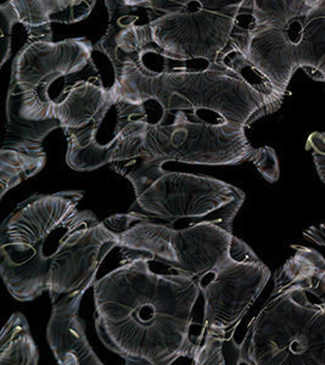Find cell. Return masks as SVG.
<instances>
[{
    "mask_svg": "<svg viewBox=\"0 0 325 365\" xmlns=\"http://www.w3.org/2000/svg\"><path fill=\"white\" fill-rule=\"evenodd\" d=\"M84 192L31 196L0 227V272L20 302L44 292L51 303L94 285L96 273L117 245L113 230L93 212L80 210Z\"/></svg>",
    "mask_w": 325,
    "mask_h": 365,
    "instance_id": "6da1fadb",
    "label": "cell"
},
{
    "mask_svg": "<svg viewBox=\"0 0 325 365\" xmlns=\"http://www.w3.org/2000/svg\"><path fill=\"white\" fill-rule=\"evenodd\" d=\"M151 261L130 255L93 285L96 334L127 364L170 365L195 351L190 328L200 285L185 274L155 273Z\"/></svg>",
    "mask_w": 325,
    "mask_h": 365,
    "instance_id": "7a4b0ae2",
    "label": "cell"
},
{
    "mask_svg": "<svg viewBox=\"0 0 325 365\" xmlns=\"http://www.w3.org/2000/svg\"><path fill=\"white\" fill-rule=\"evenodd\" d=\"M113 71V100L135 105L154 101L163 113L209 111L246 127L278 111L287 96L232 44L205 68L154 71L127 61Z\"/></svg>",
    "mask_w": 325,
    "mask_h": 365,
    "instance_id": "3957f363",
    "label": "cell"
},
{
    "mask_svg": "<svg viewBox=\"0 0 325 365\" xmlns=\"http://www.w3.org/2000/svg\"><path fill=\"white\" fill-rule=\"evenodd\" d=\"M292 250L240 344L242 364L325 365V258L307 246Z\"/></svg>",
    "mask_w": 325,
    "mask_h": 365,
    "instance_id": "277c9868",
    "label": "cell"
},
{
    "mask_svg": "<svg viewBox=\"0 0 325 365\" xmlns=\"http://www.w3.org/2000/svg\"><path fill=\"white\" fill-rule=\"evenodd\" d=\"M230 38L246 58L280 91L296 71L311 75L325 60V0H249Z\"/></svg>",
    "mask_w": 325,
    "mask_h": 365,
    "instance_id": "5b68a950",
    "label": "cell"
},
{
    "mask_svg": "<svg viewBox=\"0 0 325 365\" xmlns=\"http://www.w3.org/2000/svg\"><path fill=\"white\" fill-rule=\"evenodd\" d=\"M116 115L113 139L105 145L101 167L130 160L234 166L251 161L256 151L246 137L247 127L235 122L192 120L184 111L172 113L170 123L127 120L117 110Z\"/></svg>",
    "mask_w": 325,
    "mask_h": 365,
    "instance_id": "8992f818",
    "label": "cell"
},
{
    "mask_svg": "<svg viewBox=\"0 0 325 365\" xmlns=\"http://www.w3.org/2000/svg\"><path fill=\"white\" fill-rule=\"evenodd\" d=\"M113 168L133 187L130 212L175 228L215 225L233 232L234 220L245 202L242 189L212 177L172 172L140 160Z\"/></svg>",
    "mask_w": 325,
    "mask_h": 365,
    "instance_id": "52a82bcc",
    "label": "cell"
},
{
    "mask_svg": "<svg viewBox=\"0 0 325 365\" xmlns=\"http://www.w3.org/2000/svg\"><path fill=\"white\" fill-rule=\"evenodd\" d=\"M104 222L115 234L118 247L150 256L197 282L228 255L234 240L233 232L220 225L175 228L130 211Z\"/></svg>",
    "mask_w": 325,
    "mask_h": 365,
    "instance_id": "ba28073f",
    "label": "cell"
},
{
    "mask_svg": "<svg viewBox=\"0 0 325 365\" xmlns=\"http://www.w3.org/2000/svg\"><path fill=\"white\" fill-rule=\"evenodd\" d=\"M92 53L86 38L26 43L14 58L8 93L17 113L26 120H53V87L93 68Z\"/></svg>",
    "mask_w": 325,
    "mask_h": 365,
    "instance_id": "9c48e42d",
    "label": "cell"
},
{
    "mask_svg": "<svg viewBox=\"0 0 325 365\" xmlns=\"http://www.w3.org/2000/svg\"><path fill=\"white\" fill-rule=\"evenodd\" d=\"M249 0H190L150 21L153 41L168 61H218L229 46L242 6Z\"/></svg>",
    "mask_w": 325,
    "mask_h": 365,
    "instance_id": "30bf717a",
    "label": "cell"
},
{
    "mask_svg": "<svg viewBox=\"0 0 325 365\" xmlns=\"http://www.w3.org/2000/svg\"><path fill=\"white\" fill-rule=\"evenodd\" d=\"M209 274V282H197L205 301L202 332L228 334L259 299L271 270L250 246L234 237L228 255Z\"/></svg>",
    "mask_w": 325,
    "mask_h": 365,
    "instance_id": "8fae6325",
    "label": "cell"
},
{
    "mask_svg": "<svg viewBox=\"0 0 325 365\" xmlns=\"http://www.w3.org/2000/svg\"><path fill=\"white\" fill-rule=\"evenodd\" d=\"M56 128V118L31 120L17 113L11 100H6V123L0 149V197L22 182L38 175L46 166L43 141Z\"/></svg>",
    "mask_w": 325,
    "mask_h": 365,
    "instance_id": "7c38bea8",
    "label": "cell"
},
{
    "mask_svg": "<svg viewBox=\"0 0 325 365\" xmlns=\"http://www.w3.org/2000/svg\"><path fill=\"white\" fill-rule=\"evenodd\" d=\"M86 291H75L53 303L46 327V340L60 365H103L86 335L80 318L81 302Z\"/></svg>",
    "mask_w": 325,
    "mask_h": 365,
    "instance_id": "4fadbf2b",
    "label": "cell"
},
{
    "mask_svg": "<svg viewBox=\"0 0 325 365\" xmlns=\"http://www.w3.org/2000/svg\"><path fill=\"white\" fill-rule=\"evenodd\" d=\"M115 105L110 88H105L100 76H93L76 84L60 103L54 105L53 117L66 132L101 123Z\"/></svg>",
    "mask_w": 325,
    "mask_h": 365,
    "instance_id": "5bb4252c",
    "label": "cell"
},
{
    "mask_svg": "<svg viewBox=\"0 0 325 365\" xmlns=\"http://www.w3.org/2000/svg\"><path fill=\"white\" fill-rule=\"evenodd\" d=\"M27 34L51 29V22L73 24L92 11L96 0H9Z\"/></svg>",
    "mask_w": 325,
    "mask_h": 365,
    "instance_id": "9a60e30c",
    "label": "cell"
},
{
    "mask_svg": "<svg viewBox=\"0 0 325 365\" xmlns=\"http://www.w3.org/2000/svg\"><path fill=\"white\" fill-rule=\"evenodd\" d=\"M38 361L37 346L27 319L21 313H14L0 335V364L37 365Z\"/></svg>",
    "mask_w": 325,
    "mask_h": 365,
    "instance_id": "2e32d148",
    "label": "cell"
},
{
    "mask_svg": "<svg viewBox=\"0 0 325 365\" xmlns=\"http://www.w3.org/2000/svg\"><path fill=\"white\" fill-rule=\"evenodd\" d=\"M192 358L195 365L242 364V346L227 339V334L202 332Z\"/></svg>",
    "mask_w": 325,
    "mask_h": 365,
    "instance_id": "e0dca14e",
    "label": "cell"
},
{
    "mask_svg": "<svg viewBox=\"0 0 325 365\" xmlns=\"http://www.w3.org/2000/svg\"><path fill=\"white\" fill-rule=\"evenodd\" d=\"M306 149L312 153H325V132L311 134L306 143Z\"/></svg>",
    "mask_w": 325,
    "mask_h": 365,
    "instance_id": "ac0fdd59",
    "label": "cell"
},
{
    "mask_svg": "<svg viewBox=\"0 0 325 365\" xmlns=\"http://www.w3.org/2000/svg\"><path fill=\"white\" fill-rule=\"evenodd\" d=\"M304 237L313 242H317L318 245L325 246V223L319 227H311L304 232Z\"/></svg>",
    "mask_w": 325,
    "mask_h": 365,
    "instance_id": "d6986e66",
    "label": "cell"
},
{
    "mask_svg": "<svg viewBox=\"0 0 325 365\" xmlns=\"http://www.w3.org/2000/svg\"><path fill=\"white\" fill-rule=\"evenodd\" d=\"M318 175L325 184V153H312Z\"/></svg>",
    "mask_w": 325,
    "mask_h": 365,
    "instance_id": "ffe728a7",
    "label": "cell"
},
{
    "mask_svg": "<svg viewBox=\"0 0 325 365\" xmlns=\"http://www.w3.org/2000/svg\"><path fill=\"white\" fill-rule=\"evenodd\" d=\"M309 77L314 81H319V82L325 83V60L318 66L317 70L313 71Z\"/></svg>",
    "mask_w": 325,
    "mask_h": 365,
    "instance_id": "44dd1931",
    "label": "cell"
}]
</instances>
